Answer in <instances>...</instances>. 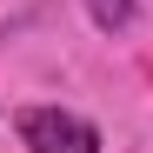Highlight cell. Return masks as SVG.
Masks as SVG:
<instances>
[{
    "label": "cell",
    "instance_id": "1",
    "mask_svg": "<svg viewBox=\"0 0 153 153\" xmlns=\"http://www.w3.org/2000/svg\"><path fill=\"white\" fill-rule=\"evenodd\" d=\"M13 133H20L27 153H100L93 120L67 113V107H20L13 113Z\"/></svg>",
    "mask_w": 153,
    "mask_h": 153
},
{
    "label": "cell",
    "instance_id": "2",
    "mask_svg": "<svg viewBox=\"0 0 153 153\" xmlns=\"http://www.w3.org/2000/svg\"><path fill=\"white\" fill-rule=\"evenodd\" d=\"M133 7H140V0H87L93 27H107V33H120V27H133Z\"/></svg>",
    "mask_w": 153,
    "mask_h": 153
}]
</instances>
